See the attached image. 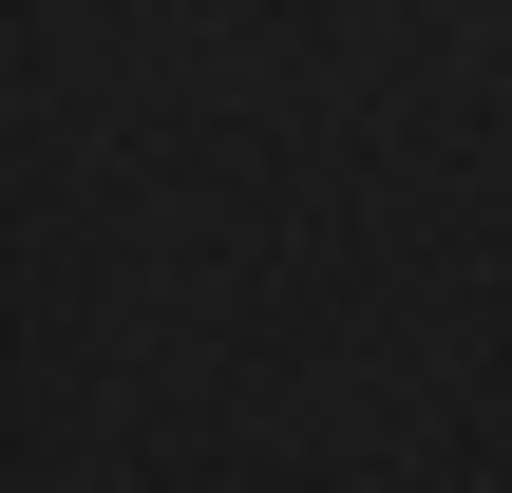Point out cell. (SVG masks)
<instances>
[]
</instances>
